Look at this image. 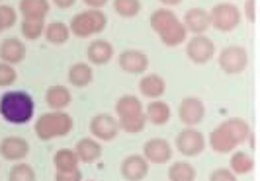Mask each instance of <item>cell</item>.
Segmentation results:
<instances>
[{"instance_id":"31","label":"cell","mask_w":260,"mask_h":181,"mask_svg":"<svg viewBox=\"0 0 260 181\" xmlns=\"http://www.w3.org/2000/svg\"><path fill=\"white\" fill-rule=\"evenodd\" d=\"M147 113H141V115H135V117H127V119H119V129L125 130V132H141L147 125Z\"/></svg>"},{"instance_id":"39","label":"cell","mask_w":260,"mask_h":181,"mask_svg":"<svg viewBox=\"0 0 260 181\" xmlns=\"http://www.w3.org/2000/svg\"><path fill=\"white\" fill-rule=\"evenodd\" d=\"M86 6H90L92 10H100L102 6H106L108 4V0H82Z\"/></svg>"},{"instance_id":"28","label":"cell","mask_w":260,"mask_h":181,"mask_svg":"<svg viewBox=\"0 0 260 181\" xmlns=\"http://www.w3.org/2000/svg\"><path fill=\"white\" fill-rule=\"evenodd\" d=\"M229 166H231V169L237 175H247V173H250L254 169V160H252V156L248 154V152H235L231 156Z\"/></svg>"},{"instance_id":"29","label":"cell","mask_w":260,"mask_h":181,"mask_svg":"<svg viewBox=\"0 0 260 181\" xmlns=\"http://www.w3.org/2000/svg\"><path fill=\"white\" fill-rule=\"evenodd\" d=\"M169 179L170 181H194L196 179L194 166L188 164V162H174L169 169Z\"/></svg>"},{"instance_id":"27","label":"cell","mask_w":260,"mask_h":181,"mask_svg":"<svg viewBox=\"0 0 260 181\" xmlns=\"http://www.w3.org/2000/svg\"><path fill=\"white\" fill-rule=\"evenodd\" d=\"M45 37L53 45H63L71 37V27L65 26L63 22H51L45 27Z\"/></svg>"},{"instance_id":"35","label":"cell","mask_w":260,"mask_h":181,"mask_svg":"<svg viewBox=\"0 0 260 181\" xmlns=\"http://www.w3.org/2000/svg\"><path fill=\"white\" fill-rule=\"evenodd\" d=\"M16 20H18L16 10H14L12 6L2 4V6H0V26L4 27V29H8V27H12L14 24H16Z\"/></svg>"},{"instance_id":"26","label":"cell","mask_w":260,"mask_h":181,"mask_svg":"<svg viewBox=\"0 0 260 181\" xmlns=\"http://www.w3.org/2000/svg\"><path fill=\"white\" fill-rule=\"evenodd\" d=\"M147 119L153 123V125H165V123H169L170 119V107L169 104H165V102H151V104L147 105Z\"/></svg>"},{"instance_id":"33","label":"cell","mask_w":260,"mask_h":181,"mask_svg":"<svg viewBox=\"0 0 260 181\" xmlns=\"http://www.w3.org/2000/svg\"><path fill=\"white\" fill-rule=\"evenodd\" d=\"M8 181H36V171L29 164H18L10 169Z\"/></svg>"},{"instance_id":"22","label":"cell","mask_w":260,"mask_h":181,"mask_svg":"<svg viewBox=\"0 0 260 181\" xmlns=\"http://www.w3.org/2000/svg\"><path fill=\"white\" fill-rule=\"evenodd\" d=\"M71 100H73L71 92L67 90L65 86H59V84H55L45 92V102L53 111H63L67 105L71 104Z\"/></svg>"},{"instance_id":"21","label":"cell","mask_w":260,"mask_h":181,"mask_svg":"<svg viewBox=\"0 0 260 181\" xmlns=\"http://www.w3.org/2000/svg\"><path fill=\"white\" fill-rule=\"evenodd\" d=\"M75 152H77L80 162L92 164V162H96L102 156V146H100L98 141H94V139H80L77 143Z\"/></svg>"},{"instance_id":"41","label":"cell","mask_w":260,"mask_h":181,"mask_svg":"<svg viewBox=\"0 0 260 181\" xmlns=\"http://www.w3.org/2000/svg\"><path fill=\"white\" fill-rule=\"evenodd\" d=\"M165 6H176V4H180L182 0H160Z\"/></svg>"},{"instance_id":"18","label":"cell","mask_w":260,"mask_h":181,"mask_svg":"<svg viewBox=\"0 0 260 181\" xmlns=\"http://www.w3.org/2000/svg\"><path fill=\"white\" fill-rule=\"evenodd\" d=\"M86 57L92 65H106L112 61L114 57V45L106 39H98V41H92L86 49Z\"/></svg>"},{"instance_id":"20","label":"cell","mask_w":260,"mask_h":181,"mask_svg":"<svg viewBox=\"0 0 260 181\" xmlns=\"http://www.w3.org/2000/svg\"><path fill=\"white\" fill-rule=\"evenodd\" d=\"M20 12L24 20H45L49 14V0H20Z\"/></svg>"},{"instance_id":"36","label":"cell","mask_w":260,"mask_h":181,"mask_svg":"<svg viewBox=\"0 0 260 181\" xmlns=\"http://www.w3.org/2000/svg\"><path fill=\"white\" fill-rule=\"evenodd\" d=\"M209 181H237V173H235L233 169L217 168V169H213V171H211Z\"/></svg>"},{"instance_id":"42","label":"cell","mask_w":260,"mask_h":181,"mask_svg":"<svg viewBox=\"0 0 260 181\" xmlns=\"http://www.w3.org/2000/svg\"><path fill=\"white\" fill-rule=\"evenodd\" d=\"M2 31H4V27H2V26H0V33H2Z\"/></svg>"},{"instance_id":"10","label":"cell","mask_w":260,"mask_h":181,"mask_svg":"<svg viewBox=\"0 0 260 181\" xmlns=\"http://www.w3.org/2000/svg\"><path fill=\"white\" fill-rule=\"evenodd\" d=\"M90 132H92V137L110 143V141L116 139L117 132H119V121H116L114 117L108 115V113H100V115L92 117Z\"/></svg>"},{"instance_id":"13","label":"cell","mask_w":260,"mask_h":181,"mask_svg":"<svg viewBox=\"0 0 260 181\" xmlns=\"http://www.w3.org/2000/svg\"><path fill=\"white\" fill-rule=\"evenodd\" d=\"M27 154H29V144H27L26 139H22V137H6V139H2L0 156L4 160L18 162V160H24Z\"/></svg>"},{"instance_id":"15","label":"cell","mask_w":260,"mask_h":181,"mask_svg":"<svg viewBox=\"0 0 260 181\" xmlns=\"http://www.w3.org/2000/svg\"><path fill=\"white\" fill-rule=\"evenodd\" d=\"M184 26L188 31H192L194 35H204L211 27V16L204 8H190L184 14Z\"/></svg>"},{"instance_id":"38","label":"cell","mask_w":260,"mask_h":181,"mask_svg":"<svg viewBox=\"0 0 260 181\" xmlns=\"http://www.w3.org/2000/svg\"><path fill=\"white\" fill-rule=\"evenodd\" d=\"M245 16L250 24L256 20V0H245Z\"/></svg>"},{"instance_id":"40","label":"cell","mask_w":260,"mask_h":181,"mask_svg":"<svg viewBox=\"0 0 260 181\" xmlns=\"http://www.w3.org/2000/svg\"><path fill=\"white\" fill-rule=\"evenodd\" d=\"M53 2H55V6H59V8H63V10H65V8H71L77 0H53Z\"/></svg>"},{"instance_id":"25","label":"cell","mask_w":260,"mask_h":181,"mask_svg":"<svg viewBox=\"0 0 260 181\" xmlns=\"http://www.w3.org/2000/svg\"><path fill=\"white\" fill-rule=\"evenodd\" d=\"M78 156L75 150L71 148H61L57 150V154L53 156V164H55V169L57 171H71V169L78 168Z\"/></svg>"},{"instance_id":"30","label":"cell","mask_w":260,"mask_h":181,"mask_svg":"<svg viewBox=\"0 0 260 181\" xmlns=\"http://www.w3.org/2000/svg\"><path fill=\"white\" fill-rule=\"evenodd\" d=\"M45 33V20H24L22 22V35L29 41H36Z\"/></svg>"},{"instance_id":"3","label":"cell","mask_w":260,"mask_h":181,"mask_svg":"<svg viewBox=\"0 0 260 181\" xmlns=\"http://www.w3.org/2000/svg\"><path fill=\"white\" fill-rule=\"evenodd\" d=\"M151 27L156 31V35L167 47H176L182 45L186 41L188 29L184 26V22L178 20V16L172 12L170 8H160L151 14Z\"/></svg>"},{"instance_id":"9","label":"cell","mask_w":260,"mask_h":181,"mask_svg":"<svg viewBox=\"0 0 260 181\" xmlns=\"http://www.w3.org/2000/svg\"><path fill=\"white\" fill-rule=\"evenodd\" d=\"M186 55L190 57V61H194L196 65H206L215 55V45L206 35H194L186 43Z\"/></svg>"},{"instance_id":"7","label":"cell","mask_w":260,"mask_h":181,"mask_svg":"<svg viewBox=\"0 0 260 181\" xmlns=\"http://www.w3.org/2000/svg\"><path fill=\"white\" fill-rule=\"evenodd\" d=\"M217 63L225 74H241L248 65V53L241 45H229L219 53Z\"/></svg>"},{"instance_id":"11","label":"cell","mask_w":260,"mask_h":181,"mask_svg":"<svg viewBox=\"0 0 260 181\" xmlns=\"http://www.w3.org/2000/svg\"><path fill=\"white\" fill-rule=\"evenodd\" d=\"M178 115L186 127H196L198 123H202V119L206 117V105L198 98H186L180 104Z\"/></svg>"},{"instance_id":"23","label":"cell","mask_w":260,"mask_h":181,"mask_svg":"<svg viewBox=\"0 0 260 181\" xmlns=\"http://www.w3.org/2000/svg\"><path fill=\"white\" fill-rule=\"evenodd\" d=\"M116 113L119 119H127V117L141 115L145 111H143L141 102H139V98H135V96H123V98L117 100Z\"/></svg>"},{"instance_id":"19","label":"cell","mask_w":260,"mask_h":181,"mask_svg":"<svg viewBox=\"0 0 260 181\" xmlns=\"http://www.w3.org/2000/svg\"><path fill=\"white\" fill-rule=\"evenodd\" d=\"M139 92L143 94L145 98L156 100V98H160L167 92V82H165V78L158 76V74H147L139 82Z\"/></svg>"},{"instance_id":"16","label":"cell","mask_w":260,"mask_h":181,"mask_svg":"<svg viewBox=\"0 0 260 181\" xmlns=\"http://www.w3.org/2000/svg\"><path fill=\"white\" fill-rule=\"evenodd\" d=\"M119 66H121V70H125L129 74H143L149 68V57L141 51L129 49V51H123L119 55Z\"/></svg>"},{"instance_id":"1","label":"cell","mask_w":260,"mask_h":181,"mask_svg":"<svg viewBox=\"0 0 260 181\" xmlns=\"http://www.w3.org/2000/svg\"><path fill=\"white\" fill-rule=\"evenodd\" d=\"M250 132L252 130H250V127H248V123L245 119L231 117V119L223 121L219 127H215V129L211 130L209 146L217 154H229V152H233L239 144L248 141Z\"/></svg>"},{"instance_id":"17","label":"cell","mask_w":260,"mask_h":181,"mask_svg":"<svg viewBox=\"0 0 260 181\" xmlns=\"http://www.w3.org/2000/svg\"><path fill=\"white\" fill-rule=\"evenodd\" d=\"M0 59L2 63H8V65H18L26 59V45L16 37H8L2 41L0 45Z\"/></svg>"},{"instance_id":"2","label":"cell","mask_w":260,"mask_h":181,"mask_svg":"<svg viewBox=\"0 0 260 181\" xmlns=\"http://www.w3.org/2000/svg\"><path fill=\"white\" fill-rule=\"evenodd\" d=\"M36 104L34 98L24 90L6 92L0 98V115L6 123L12 125H24L34 119Z\"/></svg>"},{"instance_id":"14","label":"cell","mask_w":260,"mask_h":181,"mask_svg":"<svg viewBox=\"0 0 260 181\" xmlns=\"http://www.w3.org/2000/svg\"><path fill=\"white\" fill-rule=\"evenodd\" d=\"M143 156L151 164H167L172 158V148L165 139H151L143 146Z\"/></svg>"},{"instance_id":"4","label":"cell","mask_w":260,"mask_h":181,"mask_svg":"<svg viewBox=\"0 0 260 181\" xmlns=\"http://www.w3.org/2000/svg\"><path fill=\"white\" fill-rule=\"evenodd\" d=\"M73 130V117L65 111L43 113L36 123V134L41 141H51L57 137H65Z\"/></svg>"},{"instance_id":"32","label":"cell","mask_w":260,"mask_h":181,"mask_svg":"<svg viewBox=\"0 0 260 181\" xmlns=\"http://www.w3.org/2000/svg\"><path fill=\"white\" fill-rule=\"evenodd\" d=\"M114 10L121 18H133L141 10V2L139 0H114Z\"/></svg>"},{"instance_id":"6","label":"cell","mask_w":260,"mask_h":181,"mask_svg":"<svg viewBox=\"0 0 260 181\" xmlns=\"http://www.w3.org/2000/svg\"><path fill=\"white\" fill-rule=\"evenodd\" d=\"M211 26L217 31H233L241 24V10L231 2H219L211 8Z\"/></svg>"},{"instance_id":"37","label":"cell","mask_w":260,"mask_h":181,"mask_svg":"<svg viewBox=\"0 0 260 181\" xmlns=\"http://www.w3.org/2000/svg\"><path fill=\"white\" fill-rule=\"evenodd\" d=\"M55 181H82V171L80 169H71V171H57Z\"/></svg>"},{"instance_id":"34","label":"cell","mask_w":260,"mask_h":181,"mask_svg":"<svg viewBox=\"0 0 260 181\" xmlns=\"http://www.w3.org/2000/svg\"><path fill=\"white\" fill-rule=\"evenodd\" d=\"M16 70H14L12 65H8V63H0V88H8V86H12L14 82H16Z\"/></svg>"},{"instance_id":"24","label":"cell","mask_w":260,"mask_h":181,"mask_svg":"<svg viewBox=\"0 0 260 181\" xmlns=\"http://www.w3.org/2000/svg\"><path fill=\"white\" fill-rule=\"evenodd\" d=\"M92 78H94L92 68L86 63H77L69 68V82L77 88H86L92 82Z\"/></svg>"},{"instance_id":"8","label":"cell","mask_w":260,"mask_h":181,"mask_svg":"<svg viewBox=\"0 0 260 181\" xmlns=\"http://www.w3.org/2000/svg\"><path fill=\"white\" fill-rule=\"evenodd\" d=\"M176 148L184 156H198L206 148V137L194 127H188L178 132L176 137Z\"/></svg>"},{"instance_id":"12","label":"cell","mask_w":260,"mask_h":181,"mask_svg":"<svg viewBox=\"0 0 260 181\" xmlns=\"http://www.w3.org/2000/svg\"><path fill=\"white\" fill-rule=\"evenodd\" d=\"M121 175L127 181H141L149 173V162L145 156L131 154L121 162Z\"/></svg>"},{"instance_id":"5","label":"cell","mask_w":260,"mask_h":181,"mask_svg":"<svg viewBox=\"0 0 260 181\" xmlns=\"http://www.w3.org/2000/svg\"><path fill=\"white\" fill-rule=\"evenodd\" d=\"M108 26V18L102 10H86V12L77 14L71 20V33L77 37H90L94 33L104 31Z\"/></svg>"}]
</instances>
